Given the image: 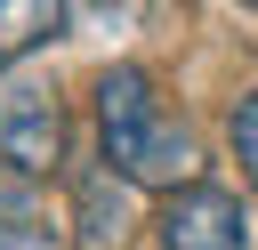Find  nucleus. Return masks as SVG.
Returning <instances> with one entry per match:
<instances>
[{
    "mask_svg": "<svg viewBox=\"0 0 258 250\" xmlns=\"http://www.w3.org/2000/svg\"><path fill=\"white\" fill-rule=\"evenodd\" d=\"M234 153H242V169H250V185H258V97L234 105Z\"/></svg>",
    "mask_w": 258,
    "mask_h": 250,
    "instance_id": "obj_6",
    "label": "nucleus"
},
{
    "mask_svg": "<svg viewBox=\"0 0 258 250\" xmlns=\"http://www.w3.org/2000/svg\"><path fill=\"white\" fill-rule=\"evenodd\" d=\"M97 137H105V169L129 185H153V194H177L202 169L194 129L161 105V81L145 65H113L97 81Z\"/></svg>",
    "mask_w": 258,
    "mask_h": 250,
    "instance_id": "obj_1",
    "label": "nucleus"
},
{
    "mask_svg": "<svg viewBox=\"0 0 258 250\" xmlns=\"http://www.w3.org/2000/svg\"><path fill=\"white\" fill-rule=\"evenodd\" d=\"M56 32H64L56 0H0V65L24 56V48H40V40H56Z\"/></svg>",
    "mask_w": 258,
    "mask_h": 250,
    "instance_id": "obj_4",
    "label": "nucleus"
},
{
    "mask_svg": "<svg viewBox=\"0 0 258 250\" xmlns=\"http://www.w3.org/2000/svg\"><path fill=\"white\" fill-rule=\"evenodd\" d=\"M161 250H250V210H242V194H226V185H177V194H161Z\"/></svg>",
    "mask_w": 258,
    "mask_h": 250,
    "instance_id": "obj_3",
    "label": "nucleus"
},
{
    "mask_svg": "<svg viewBox=\"0 0 258 250\" xmlns=\"http://www.w3.org/2000/svg\"><path fill=\"white\" fill-rule=\"evenodd\" d=\"M0 250H56V242H48V226H32V218H0Z\"/></svg>",
    "mask_w": 258,
    "mask_h": 250,
    "instance_id": "obj_7",
    "label": "nucleus"
},
{
    "mask_svg": "<svg viewBox=\"0 0 258 250\" xmlns=\"http://www.w3.org/2000/svg\"><path fill=\"white\" fill-rule=\"evenodd\" d=\"M64 153V105L40 73L0 65V161L8 169H56Z\"/></svg>",
    "mask_w": 258,
    "mask_h": 250,
    "instance_id": "obj_2",
    "label": "nucleus"
},
{
    "mask_svg": "<svg viewBox=\"0 0 258 250\" xmlns=\"http://www.w3.org/2000/svg\"><path fill=\"white\" fill-rule=\"evenodd\" d=\"M81 242H89V250L121 242V210H105V177H97V185H81Z\"/></svg>",
    "mask_w": 258,
    "mask_h": 250,
    "instance_id": "obj_5",
    "label": "nucleus"
}]
</instances>
